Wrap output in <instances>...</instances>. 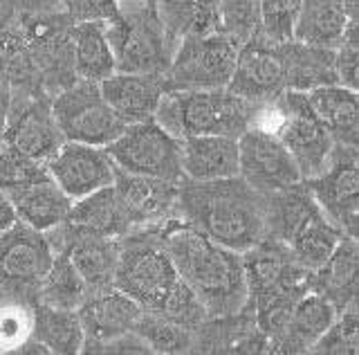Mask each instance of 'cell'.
I'll return each instance as SVG.
<instances>
[{"mask_svg":"<svg viewBox=\"0 0 359 355\" xmlns=\"http://www.w3.org/2000/svg\"><path fill=\"white\" fill-rule=\"evenodd\" d=\"M50 178L61 189L79 201L115 180V162L104 147L81 142H63L59 151L48 160Z\"/></svg>","mask_w":359,"mask_h":355,"instance_id":"cell-16","label":"cell"},{"mask_svg":"<svg viewBox=\"0 0 359 355\" xmlns=\"http://www.w3.org/2000/svg\"><path fill=\"white\" fill-rule=\"evenodd\" d=\"M263 214H265V236L280 243L290 239L308 223L310 218L321 214V209L308 189L306 180L287 185L283 189L263 194Z\"/></svg>","mask_w":359,"mask_h":355,"instance_id":"cell-22","label":"cell"},{"mask_svg":"<svg viewBox=\"0 0 359 355\" xmlns=\"http://www.w3.org/2000/svg\"><path fill=\"white\" fill-rule=\"evenodd\" d=\"M7 147L48 162L65 142L63 133L52 115V97L41 91L11 88V106L3 130Z\"/></svg>","mask_w":359,"mask_h":355,"instance_id":"cell-12","label":"cell"},{"mask_svg":"<svg viewBox=\"0 0 359 355\" xmlns=\"http://www.w3.org/2000/svg\"><path fill=\"white\" fill-rule=\"evenodd\" d=\"M238 175L258 194L301 182V171L274 133L250 126L238 138Z\"/></svg>","mask_w":359,"mask_h":355,"instance_id":"cell-14","label":"cell"},{"mask_svg":"<svg viewBox=\"0 0 359 355\" xmlns=\"http://www.w3.org/2000/svg\"><path fill=\"white\" fill-rule=\"evenodd\" d=\"M9 106H11V83L5 76H0V135H3L5 124H7Z\"/></svg>","mask_w":359,"mask_h":355,"instance_id":"cell-44","label":"cell"},{"mask_svg":"<svg viewBox=\"0 0 359 355\" xmlns=\"http://www.w3.org/2000/svg\"><path fill=\"white\" fill-rule=\"evenodd\" d=\"M72 65L76 79L101 83L115 74V57L106 36V23H72Z\"/></svg>","mask_w":359,"mask_h":355,"instance_id":"cell-28","label":"cell"},{"mask_svg":"<svg viewBox=\"0 0 359 355\" xmlns=\"http://www.w3.org/2000/svg\"><path fill=\"white\" fill-rule=\"evenodd\" d=\"M70 23H110L119 16V0H61Z\"/></svg>","mask_w":359,"mask_h":355,"instance_id":"cell-42","label":"cell"},{"mask_svg":"<svg viewBox=\"0 0 359 355\" xmlns=\"http://www.w3.org/2000/svg\"><path fill=\"white\" fill-rule=\"evenodd\" d=\"M5 194L9 203L14 205L16 218L20 223L29 225L36 232H43V234L54 229L56 225L65 223L74 203L52 178L16 187V189H9Z\"/></svg>","mask_w":359,"mask_h":355,"instance_id":"cell-21","label":"cell"},{"mask_svg":"<svg viewBox=\"0 0 359 355\" xmlns=\"http://www.w3.org/2000/svg\"><path fill=\"white\" fill-rule=\"evenodd\" d=\"M45 236H48L54 252H67L76 272L81 274V279L88 286V297L115 288L119 239L88 234V232L72 227L67 220L45 232Z\"/></svg>","mask_w":359,"mask_h":355,"instance_id":"cell-15","label":"cell"},{"mask_svg":"<svg viewBox=\"0 0 359 355\" xmlns=\"http://www.w3.org/2000/svg\"><path fill=\"white\" fill-rule=\"evenodd\" d=\"M5 147V140H3V135H0V149H3Z\"/></svg>","mask_w":359,"mask_h":355,"instance_id":"cell-49","label":"cell"},{"mask_svg":"<svg viewBox=\"0 0 359 355\" xmlns=\"http://www.w3.org/2000/svg\"><path fill=\"white\" fill-rule=\"evenodd\" d=\"M50 178L48 162L34 160L29 155L16 151L14 147L0 149V189L9 192L22 185H32Z\"/></svg>","mask_w":359,"mask_h":355,"instance_id":"cell-39","label":"cell"},{"mask_svg":"<svg viewBox=\"0 0 359 355\" xmlns=\"http://www.w3.org/2000/svg\"><path fill=\"white\" fill-rule=\"evenodd\" d=\"M287 91L308 93L325 83H339L334 72V50L314 48L299 41H285Z\"/></svg>","mask_w":359,"mask_h":355,"instance_id":"cell-30","label":"cell"},{"mask_svg":"<svg viewBox=\"0 0 359 355\" xmlns=\"http://www.w3.org/2000/svg\"><path fill=\"white\" fill-rule=\"evenodd\" d=\"M153 313L166 317L168 321H173V324L182 326L191 333H196L209 317L205 306L200 304V299L194 295V290H191L182 279H177L173 290L166 295L160 308L153 310Z\"/></svg>","mask_w":359,"mask_h":355,"instance_id":"cell-38","label":"cell"},{"mask_svg":"<svg viewBox=\"0 0 359 355\" xmlns=\"http://www.w3.org/2000/svg\"><path fill=\"white\" fill-rule=\"evenodd\" d=\"M76 313L83 328V351L99 353L104 344L126 333H135L144 308L117 288H110V290L90 295L76 308Z\"/></svg>","mask_w":359,"mask_h":355,"instance_id":"cell-17","label":"cell"},{"mask_svg":"<svg viewBox=\"0 0 359 355\" xmlns=\"http://www.w3.org/2000/svg\"><path fill=\"white\" fill-rule=\"evenodd\" d=\"M160 239L177 276L194 290L209 317L233 315L247 306L250 290L241 252L213 243L177 218L166 220Z\"/></svg>","mask_w":359,"mask_h":355,"instance_id":"cell-1","label":"cell"},{"mask_svg":"<svg viewBox=\"0 0 359 355\" xmlns=\"http://www.w3.org/2000/svg\"><path fill=\"white\" fill-rule=\"evenodd\" d=\"M52 115L65 142L108 147L126 128L95 81L76 79L52 97Z\"/></svg>","mask_w":359,"mask_h":355,"instance_id":"cell-8","label":"cell"},{"mask_svg":"<svg viewBox=\"0 0 359 355\" xmlns=\"http://www.w3.org/2000/svg\"><path fill=\"white\" fill-rule=\"evenodd\" d=\"M16 212H14V205L9 203L7 194L0 189V234H3L5 229H9L11 225L16 223Z\"/></svg>","mask_w":359,"mask_h":355,"instance_id":"cell-45","label":"cell"},{"mask_svg":"<svg viewBox=\"0 0 359 355\" xmlns=\"http://www.w3.org/2000/svg\"><path fill=\"white\" fill-rule=\"evenodd\" d=\"M319 209L339 227L346 236L359 234V175H357V147L332 144L328 162L310 180H306Z\"/></svg>","mask_w":359,"mask_h":355,"instance_id":"cell-11","label":"cell"},{"mask_svg":"<svg viewBox=\"0 0 359 355\" xmlns=\"http://www.w3.org/2000/svg\"><path fill=\"white\" fill-rule=\"evenodd\" d=\"M149 3H155V0H119V12L121 9H133V7H142Z\"/></svg>","mask_w":359,"mask_h":355,"instance_id":"cell-48","label":"cell"},{"mask_svg":"<svg viewBox=\"0 0 359 355\" xmlns=\"http://www.w3.org/2000/svg\"><path fill=\"white\" fill-rule=\"evenodd\" d=\"M34 306L14 297H0V353H16L32 340Z\"/></svg>","mask_w":359,"mask_h":355,"instance_id":"cell-36","label":"cell"},{"mask_svg":"<svg viewBox=\"0 0 359 355\" xmlns=\"http://www.w3.org/2000/svg\"><path fill=\"white\" fill-rule=\"evenodd\" d=\"M67 223L72 227L88 232V234L121 239L133 232V223L121 207L115 187H101V189L88 194L72 203Z\"/></svg>","mask_w":359,"mask_h":355,"instance_id":"cell-25","label":"cell"},{"mask_svg":"<svg viewBox=\"0 0 359 355\" xmlns=\"http://www.w3.org/2000/svg\"><path fill=\"white\" fill-rule=\"evenodd\" d=\"M162 225L135 229L119 239L115 288L135 299L144 310L160 308L180 279L162 246Z\"/></svg>","mask_w":359,"mask_h":355,"instance_id":"cell-5","label":"cell"},{"mask_svg":"<svg viewBox=\"0 0 359 355\" xmlns=\"http://www.w3.org/2000/svg\"><path fill=\"white\" fill-rule=\"evenodd\" d=\"M348 23L344 0H299L292 41L334 50Z\"/></svg>","mask_w":359,"mask_h":355,"instance_id":"cell-27","label":"cell"},{"mask_svg":"<svg viewBox=\"0 0 359 355\" xmlns=\"http://www.w3.org/2000/svg\"><path fill=\"white\" fill-rule=\"evenodd\" d=\"M218 32L236 48L261 36V0H218Z\"/></svg>","mask_w":359,"mask_h":355,"instance_id":"cell-34","label":"cell"},{"mask_svg":"<svg viewBox=\"0 0 359 355\" xmlns=\"http://www.w3.org/2000/svg\"><path fill=\"white\" fill-rule=\"evenodd\" d=\"M106 36L117 72H166L177 48L155 3L121 9L117 18L106 23Z\"/></svg>","mask_w":359,"mask_h":355,"instance_id":"cell-6","label":"cell"},{"mask_svg":"<svg viewBox=\"0 0 359 355\" xmlns=\"http://www.w3.org/2000/svg\"><path fill=\"white\" fill-rule=\"evenodd\" d=\"M252 126L274 133L285 144L303 180L321 173L334 144L328 128L312 110L308 95L301 91H285L274 102L256 104Z\"/></svg>","mask_w":359,"mask_h":355,"instance_id":"cell-4","label":"cell"},{"mask_svg":"<svg viewBox=\"0 0 359 355\" xmlns=\"http://www.w3.org/2000/svg\"><path fill=\"white\" fill-rule=\"evenodd\" d=\"M337 317V308L319 293H306L294 310H292L290 321L283 335L276 342L274 353H308L314 342H317Z\"/></svg>","mask_w":359,"mask_h":355,"instance_id":"cell-26","label":"cell"},{"mask_svg":"<svg viewBox=\"0 0 359 355\" xmlns=\"http://www.w3.org/2000/svg\"><path fill=\"white\" fill-rule=\"evenodd\" d=\"M299 0H261V36L274 43L292 41Z\"/></svg>","mask_w":359,"mask_h":355,"instance_id":"cell-40","label":"cell"},{"mask_svg":"<svg viewBox=\"0 0 359 355\" xmlns=\"http://www.w3.org/2000/svg\"><path fill=\"white\" fill-rule=\"evenodd\" d=\"M357 239L344 234L330 257L312 270V290L328 299L337 313L357 302Z\"/></svg>","mask_w":359,"mask_h":355,"instance_id":"cell-23","label":"cell"},{"mask_svg":"<svg viewBox=\"0 0 359 355\" xmlns=\"http://www.w3.org/2000/svg\"><path fill=\"white\" fill-rule=\"evenodd\" d=\"M359 34H357V23L351 20L344 29V36L339 39L334 48V72L337 81L346 88H359Z\"/></svg>","mask_w":359,"mask_h":355,"instance_id":"cell-41","label":"cell"},{"mask_svg":"<svg viewBox=\"0 0 359 355\" xmlns=\"http://www.w3.org/2000/svg\"><path fill=\"white\" fill-rule=\"evenodd\" d=\"M99 88L123 124L153 119L157 104L168 91L164 72H115L101 81Z\"/></svg>","mask_w":359,"mask_h":355,"instance_id":"cell-19","label":"cell"},{"mask_svg":"<svg viewBox=\"0 0 359 355\" xmlns=\"http://www.w3.org/2000/svg\"><path fill=\"white\" fill-rule=\"evenodd\" d=\"M22 14H48L61 9V0H14Z\"/></svg>","mask_w":359,"mask_h":355,"instance_id":"cell-43","label":"cell"},{"mask_svg":"<svg viewBox=\"0 0 359 355\" xmlns=\"http://www.w3.org/2000/svg\"><path fill=\"white\" fill-rule=\"evenodd\" d=\"M135 333L144 340L151 353H189L194 349V333L153 310H144Z\"/></svg>","mask_w":359,"mask_h":355,"instance_id":"cell-35","label":"cell"},{"mask_svg":"<svg viewBox=\"0 0 359 355\" xmlns=\"http://www.w3.org/2000/svg\"><path fill=\"white\" fill-rule=\"evenodd\" d=\"M312 353L323 355H355L359 353V313L357 302L339 310L330 328L314 342Z\"/></svg>","mask_w":359,"mask_h":355,"instance_id":"cell-37","label":"cell"},{"mask_svg":"<svg viewBox=\"0 0 359 355\" xmlns=\"http://www.w3.org/2000/svg\"><path fill=\"white\" fill-rule=\"evenodd\" d=\"M0 76L18 91H41L39 72L29 54L27 41L20 27H3L0 29ZM50 97V95H48Z\"/></svg>","mask_w":359,"mask_h":355,"instance_id":"cell-33","label":"cell"},{"mask_svg":"<svg viewBox=\"0 0 359 355\" xmlns=\"http://www.w3.org/2000/svg\"><path fill=\"white\" fill-rule=\"evenodd\" d=\"M256 104L229 93L213 91H166L153 119L173 138L229 135L238 140L252 126Z\"/></svg>","mask_w":359,"mask_h":355,"instance_id":"cell-3","label":"cell"},{"mask_svg":"<svg viewBox=\"0 0 359 355\" xmlns=\"http://www.w3.org/2000/svg\"><path fill=\"white\" fill-rule=\"evenodd\" d=\"M115 187L117 198L135 229L155 227L166 220L175 218V203H177V185L162 180L153 175H137L121 171L115 166Z\"/></svg>","mask_w":359,"mask_h":355,"instance_id":"cell-18","label":"cell"},{"mask_svg":"<svg viewBox=\"0 0 359 355\" xmlns=\"http://www.w3.org/2000/svg\"><path fill=\"white\" fill-rule=\"evenodd\" d=\"M175 218L241 254L265 239L263 194L254 192L241 175L209 182L184 178L177 185Z\"/></svg>","mask_w":359,"mask_h":355,"instance_id":"cell-2","label":"cell"},{"mask_svg":"<svg viewBox=\"0 0 359 355\" xmlns=\"http://www.w3.org/2000/svg\"><path fill=\"white\" fill-rule=\"evenodd\" d=\"M11 20V0H0V29L7 27Z\"/></svg>","mask_w":359,"mask_h":355,"instance_id":"cell-46","label":"cell"},{"mask_svg":"<svg viewBox=\"0 0 359 355\" xmlns=\"http://www.w3.org/2000/svg\"><path fill=\"white\" fill-rule=\"evenodd\" d=\"M54 259L43 232L16 220L0 234V297L39 304V283Z\"/></svg>","mask_w":359,"mask_h":355,"instance_id":"cell-10","label":"cell"},{"mask_svg":"<svg viewBox=\"0 0 359 355\" xmlns=\"http://www.w3.org/2000/svg\"><path fill=\"white\" fill-rule=\"evenodd\" d=\"M344 232L337 227L325 214H317L303 225L294 236L290 239L287 250L299 265L306 270H317L319 265L330 257L337 243L341 241Z\"/></svg>","mask_w":359,"mask_h":355,"instance_id":"cell-32","label":"cell"},{"mask_svg":"<svg viewBox=\"0 0 359 355\" xmlns=\"http://www.w3.org/2000/svg\"><path fill=\"white\" fill-rule=\"evenodd\" d=\"M238 48L220 34H187L180 39L173 59L164 72L168 91H213L227 88Z\"/></svg>","mask_w":359,"mask_h":355,"instance_id":"cell-7","label":"cell"},{"mask_svg":"<svg viewBox=\"0 0 359 355\" xmlns=\"http://www.w3.org/2000/svg\"><path fill=\"white\" fill-rule=\"evenodd\" d=\"M88 299V286L76 272L65 250L54 252L48 272L39 283V304L52 308L76 310Z\"/></svg>","mask_w":359,"mask_h":355,"instance_id":"cell-31","label":"cell"},{"mask_svg":"<svg viewBox=\"0 0 359 355\" xmlns=\"http://www.w3.org/2000/svg\"><path fill=\"white\" fill-rule=\"evenodd\" d=\"M104 149L121 171L162 178L175 185L184 180L180 140L166 133L155 119L126 124L121 135Z\"/></svg>","mask_w":359,"mask_h":355,"instance_id":"cell-9","label":"cell"},{"mask_svg":"<svg viewBox=\"0 0 359 355\" xmlns=\"http://www.w3.org/2000/svg\"><path fill=\"white\" fill-rule=\"evenodd\" d=\"M344 9L348 20H355L357 23V14H359V0H344Z\"/></svg>","mask_w":359,"mask_h":355,"instance_id":"cell-47","label":"cell"},{"mask_svg":"<svg viewBox=\"0 0 359 355\" xmlns=\"http://www.w3.org/2000/svg\"><path fill=\"white\" fill-rule=\"evenodd\" d=\"M32 337L48 353L74 355L83 351V328L76 310L36 304Z\"/></svg>","mask_w":359,"mask_h":355,"instance_id":"cell-29","label":"cell"},{"mask_svg":"<svg viewBox=\"0 0 359 355\" xmlns=\"http://www.w3.org/2000/svg\"><path fill=\"white\" fill-rule=\"evenodd\" d=\"M187 180L209 182L238 175V140L229 135H191L180 140Z\"/></svg>","mask_w":359,"mask_h":355,"instance_id":"cell-20","label":"cell"},{"mask_svg":"<svg viewBox=\"0 0 359 355\" xmlns=\"http://www.w3.org/2000/svg\"><path fill=\"white\" fill-rule=\"evenodd\" d=\"M312 110L328 128L334 144L357 147L359 140V97L341 83H325L306 93Z\"/></svg>","mask_w":359,"mask_h":355,"instance_id":"cell-24","label":"cell"},{"mask_svg":"<svg viewBox=\"0 0 359 355\" xmlns=\"http://www.w3.org/2000/svg\"><path fill=\"white\" fill-rule=\"evenodd\" d=\"M227 91L252 104H265L287 91V57L285 41L274 43L263 36L238 48L233 74Z\"/></svg>","mask_w":359,"mask_h":355,"instance_id":"cell-13","label":"cell"}]
</instances>
